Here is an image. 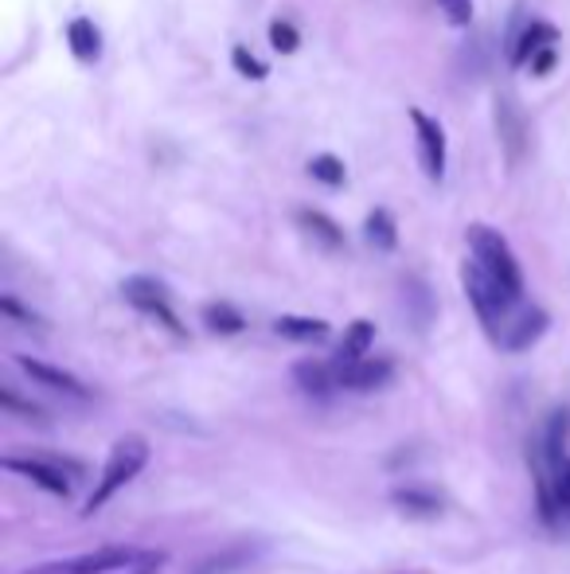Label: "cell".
Listing matches in <instances>:
<instances>
[{"label":"cell","instance_id":"cb8c5ba5","mask_svg":"<svg viewBox=\"0 0 570 574\" xmlns=\"http://www.w3.org/2000/svg\"><path fill=\"white\" fill-rule=\"evenodd\" d=\"M0 312H4V317H12L16 324H24V329H43L39 312L24 309V305H20L16 297H12V293H4V297H0Z\"/></svg>","mask_w":570,"mask_h":574},{"label":"cell","instance_id":"7402d4cb","mask_svg":"<svg viewBox=\"0 0 570 574\" xmlns=\"http://www.w3.org/2000/svg\"><path fill=\"white\" fill-rule=\"evenodd\" d=\"M309 176L313 180H320V184H329V188H340L344 180H349V168H344V161L332 153H320L309 161Z\"/></svg>","mask_w":570,"mask_h":574},{"label":"cell","instance_id":"5bb4252c","mask_svg":"<svg viewBox=\"0 0 570 574\" xmlns=\"http://www.w3.org/2000/svg\"><path fill=\"white\" fill-rule=\"evenodd\" d=\"M496 129H501V141L508 149V156H520L528 149V133H523V110L516 106V98L501 94L496 98Z\"/></svg>","mask_w":570,"mask_h":574},{"label":"cell","instance_id":"5b68a950","mask_svg":"<svg viewBox=\"0 0 570 574\" xmlns=\"http://www.w3.org/2000/svg\"><path fill=\"white\" fill-rule=\"evenodd\" d=\"M141 563V551L134 547H98L87 556H71L55 559V563L31 566L28 574H110V571H126V566Z\"/></svg>","mask_w":570,"mask_h":574},{"label":"cell","instance_id":"3957f363","mask_svg":"<svg viewBox=\"0 0 570 574\" xmlns=\"http://www.w3.org/2000/svg\"><path fill=\"white\" fill-rule=\"evenodd\" d=\"M461 282H465V297H469V305H473V312H477V321H481L484 332L501 344L504 329H508V321H512V312L520 309V305H516L473 258L461 266Z\"/></svg>","mask_w":570,"mask_h":574},{"label":"cell","instance_id":"ac0fdd59","mask_svg":"<svg viewBox=\"0 0 570 574\" xmlns=\"http://www.w3.org/2000/svg\"><path fill=\"white\" fill-rule=\"evenodd\" d=\"M274 332L293 344H317V341H325L332 329H329V321H320V317H278V321H274Z\"/></svg>","mask_w":570,"mask_h":574},{"label":"cell","instance_id":"603a6c76","mask_svg":"<svg viewBox=\"0 0 570 574\" xmlns=\"http://www.w3.org/2000/svg\"><path fill=\"white\" fill-rule=\"evenodd\" d=\"M270 48L278 51V55H293V51L301 48V36L290 20H274L270 24Z\"/></svg>","mask_w":570,"mask_h":574},{"label":"cell","instance_id":"6da1fadb","mask_svg":"<svg viewBox=\"0 0 570 574\" xmlns=\"http://www.w3.org/2000/svg\"><path fill=\"white\" fill-rule=\"evenodd\" d=\"M465 239H469L473 263L481 266V270L489 273V278H493V282L501 285V290L508 293L516 305H523V270H520V263H516L508 239H504L501 231H493V227H484V224L469 227Z\"/></svg>","mask_w":570,"mask_h":574},{"label":"cell","instance_id":"484cf974","mask_svg":"<svg viewBox=\"0 0 570 574\" xmlns=\"http://www.w3.org/2000/svg\"><path fill=\"white\" fill-rule=\"evenodd\" d=\"M438 9L445 12V20L454 28H469L473 24V0H438Z\"/></svg>","mask_w":570,"mask_h":574},{"label":"cell","instance_id":"277c9868","mask_svg":"<svg viewBox=\"0 0 570 574\" xmlns=\"http://www.w3.org/2000/svg\"><path fill=\"white\" fill-rule=\"evenodd\" d=\"M122 297H126L137 312H145L149 321H156L161 329L173 332V336H188L185 321H180L173 309V297H168V290L156 282V278H145V273L126 278V282H122Z\"/></svg>","mask_w":570,"mask_h":574},{"label":"cell","instance_id":"e0dca14e","mask_svg":"<svg viewBox=\"0 0 570 574\" xmlns=\"http://www.w3.org/2000/svg\"><path fill=\"white\" fill-rule=\"evenodd\" d=\"M67 43H71V55H75L78 63H98V59H102V31H98L87 16H78L67 24Z\"/></svg>","mask_w":570,"mask_h":574},{"label":"cell","instance_id":"52a82bcc","mask_svg":"<svg viewBox=\"0 0 570 574\" xmlns=\"http://www.w3.org/2000/svg\"><path fill=\"white\" fill-rule=\"evenodd\" d=\"M16 363H20V371H24L28 380L43 383L48 391H59V395H67V399H78V403H87V399H90V387H87V383L75 380L71 371L55 368V363L31 360V356H16Z\"/></svg>","mask_w":570,"mask_h":574},{"label":"cell","instance_id":"2e32d148","mask_svg":"<svg viewBox=\"0 0 570 574\" xmlns=\"http://www.w3.org/2000/svg\"><path fill=\"white\" fill-rule=\"evenodd\" d=\"M297 227L309 234L317 246H325V251H344V243H349V239H344V231L332 224L329 215L313 212V207H297Z\"/></svg>","mask_w":570,"mask_h":574},{"label":"cell","instance_id":"4316f807","mask_svg":"<svg viewBox=\"0 0 570 574\" xmlns=\"http://www.w3.org/2000/svg\"><path fill=\"white\" fill-rule=\"evenodd\" d=\"M0 403H4V407H9V410H16L20 419H36V422L43 419V410H39L36 403H24V399H20V395H16V391H9V387L0 391Z\"/></svg>","mask_w":570,"mask_h":574},{"label":"cell","instance_id":"83f0119b","mask_svg":"<svg viewBox=\"0 0 570 574\" xmlns=\"http://www.w3.org/2000/svg\"><path fill=\"white\" fill-rule=\"evenodd\" d=\"M555 59H559V51H555V48H547L543 55H535L532 59V75H547V71L555 67Z\"/></svg>","mask_w":570,"mask_h":574},{"label":"cell","instance_id":"d4e9b609","mask_svg":"<svg viewBox=\"0 0 570 574\" xmlns=\"http://www.w3.org/2000/svg\"><path fill=\"white\" fill-rule=\"evenodd\" d=\"M231 63H235V71H239L242 78H254V82H262V78L270 75V71H266V63H258V59H254L246 48H235L231 51Z\"/></svg>","mask_w":570,"mask_h":574},{"label":"cell","instance_id":"f1b7e54d","mask_svg":"<svg viewBox=\"0 0 570 574\" xmlns=\"http://www.w3.org/2000/svg\"><path fill=\"white\" fill-rule=\"evenodd\" d=\"M134 574H156V571H153V566H141V571H134Z\"/></svg>","mask_w":570,"mask_h":574},{"label":"cell","instance_id":"8fae6325","mask_svg":"<svg viewBox=\"0 0 570 574\" xmlns=\"http://www.w3.org/2000/svg\"><path fill=\"white\" fill-rule=\"evenodd\" d=\"M547 48H555V28L547 20H528L520 31V39L512 43V67H532V59L543 55Z\"/></svg>","mask_w":570,"mask_h":574},{"label":"cell","instance_id":"ba28073f","mask_svg":"<svg viewBox=\"0 0 570 574\" xmlns=\"http://www.w3.org/2000/svg\"><path fill=\"white\" fill-rule=\"evenodd\" d=\"M4 469H9V473H20V477H28L31 485H39L43 493H51V497H71V481H67V473H63V465H55V461L4 458Z\"/></svg>","mask_w":570,"mask_h":574},{"label":"cell","instance_id":"ffe728a7","mask_svg":"<svg viewBox=\"0 0 570 574\" xmlns=\"http://www.w3.org/2000/svg\"><path fill=\"white\" fill-rule=\"evenodd\" d=\"M200 317H203V324H207V332H219V336H239V332L246 329V317L227 302L203 305Z\"/></svg>","mask_w":570,"mask_h":574},{"label":"cell","instance_id":"d6986e66","mask_svg":"<svg viewBox=\"0 0 570 574\" xmlns=\"http://www.w3.org/2000/svg\"><path fill=\"white\" fill-rule=\"evenodd\" d=\"M364 243L376 246V251L391 254L398 246V227H395V215L387 207H376V212L364 219Z\"/></svg>","mask_w":570,"mask_h":574},{"label":"cell","instance_id":"9c48e42d","mask_svg":"<svg viewBox=\"0 0 570 574\" xmlns=\"http://www.w3.org/2000/svg\"><path fill=\"white\" fill-rule=\"evenodd\" d=\"M337 380L344 391H376L395 380V363L383 360V356H368V360L349 363V368H337Z\"/></svg>","mask_w":570,"mask_h":574},{"label":"cell","instance_id":"30bf717a","mask_svg":"<svg viewBox=\"0 0 570 574\" xmlns=\"http://www.w3.org/2000/svg\"><path fill=\"white\" fill-rule=\"evenodd\" d=\"M543 332H547V312L535 309V305H520V309L512 312V321H508V329H504L501 348H508V352L532 348V344L540 341Z\"/></svg>","mask_w":570,"mask_h":574},{"label":"cell","instance_id":"7c38bea8","mask_svg":"<svg viewBox=\"0 0 570 574\" xmlns=\"http://www.w3.org/2000/svg\"><path fill=\"white\" fill-rule=\"evenodd\" d=\"M391 505L403 512V516H418V520H438L442 516V497L430 493L422 485H398L391 488Z\"/></svg>","mask_w":570,"mask_h":574},{"label":"cell","instance_id":"7a4b0ae2","mask_svg":"<svg viewBox=\"0 0 570 574\" xmlns=\"http://www.w3.org/2000/svg\"><path fill=\"white\" fill-rule=\"evenodd\" d=\"M145 465H149V442L145 438L129 434V438L117 442V446L110 449V461H106V469H102V477H98L94 493L87 497L83 516H94V512H102V508H106L110 500H114L117 493H122V488H126Z\"/></svg>","mask_w":570,"mask_h":574},{"label":"cell","instance_id":"9a60e30c","mask_svg":"<svg viewBox=\"0 0 570 574\" xmlns=\"http://www.w3.org/2000/svg\"><path fill=\"white\" fill-rule=\"evenodd\" d=\"M371 344H376V324H371V321H352L349 329H344V341L337 344V356H332V363H337V368H349V363L368 360Z\"/></svg>","mask_w":570,"mask_h":574},{"label":"cell","instance_id":"44dd1931","mask_svg":"<svg viewBox=\"0 0 570 574\" xmlns=\"http://www.w3.org/2000/svg\"><path fill=\"white\" fill-rule=\"evenodd\" d=\"M403 297H406V312L415 317L418 329H426V324H430V317H434V297H430V290H426L422 278H406Z\"/></svg>","mask_w":570,"mask_h":574},{"label":"cell","instance_id":"8992f818","mask_svg":"<svg viewBox=\"0 0 570 574\" xmlns=\"http://www.w3.org/2000/svg\"><path fill=\"white\" fill-rule=\"evenodd\" d=\"M410 126L418 137V156H422V168L430 180H445V161H449V145H445V129L438 117L422 114V110H410Z\"/></svg>","mask_w":570,"mask_h":574},{"label":"cell","instance_id":"4fadbf2b","mask_svg":"<svg viewBox=\"0 0 570 574\" xmlns=\"http://www.w3.org/2000/svg\"><path fill=\"white\" fill-rule=\"evenodd\" d=\"M293 380H297V387L305 391V395H313V399H329L332 391H340L337 363L301 360V363H293Z\"/></svg>","mask_w":570,"mask_h":574}]
</instances>
